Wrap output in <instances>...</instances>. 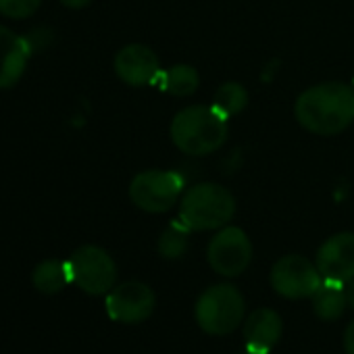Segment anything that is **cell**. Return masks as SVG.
Masks as SVG:
<instances>
[{
	"mask_svg": "<svg viewBox=\"0 0 354 354\" xmlns=\"http://www.w3.org/2000/svg\"><path fill=\"white\" fill-rule=\"evenodd\" d=\"M296 121L315 136H337L354 121V86L323 82L306 88L294 104Z\"/></svg>",
	"mask_w": 354,
	"mask_h": 354,
	"instance_id": "obj_1",
	"label": "cell"
},
{
	"mask_svg": "<svg viewBox=\"0 0 354 354\" xmlns=\"http://www.w3.org/2000/svg\"><path fill=\"white\" fill-rule=\"evenodd\" d=\"M173 144L190 156H207L219 150L227 136L230 125L213 104H190L182 109L169 127Z\"/></svg>",
	"mask_w": 354,
	"mask_h": 354,
	"instance_id": "obj_2",
	"label": "cell"
},
{
	"mask_svg": "<svg viewBox=\"0 0 354 354\" xmlns=\"http://www.w3.org/2000/svg\"><path fill=\"white\" fill-rule=\"evenodd\" d=\"M236 215V196L215 182L190 186L180 201V219L192 232H213L230 225Z\"/></svg>",
	"mask_w": 354,
	"mask_h": 354,
	"instance_id": "obj_3",
	"label": "cell"
},
{
	"mask_svg": "<svg viewBox=\"0 0 354 354\" xmlns=\"http://www.w3.org/2000/svg\"><path fill=\"white\" fill-rule=\"evenodd\" d=\"M194 317L205 333L227 335L244 323L246 300L236 286L215 283L198 296Z\"/></svg>",
	"mask_w": 354,
	"mask_h": 354,
	"instance_id": "obj_4",
	"label": "cell"
},
{
	"mask_svg": "<svg viewBox=\"0 0 354 354\" xmlns=\"http://www.w3.org/2000/svg\"><path fill=\"white\" fill-rule=\"evenodd\" d=\"M186 182L180 173L148 169L138 173L129 184V201L144 213H167L182 201Z\"/></svg>",
	"mask_w": 354,
	"mask_h": 354,
	"instance_id": "obj_5",
	"label": "cell"
},
{
	"mask_svg": "<svg viewBox=\"0 0 354 354\" xmlns=\"http://www.w3.org/2000/svg\"><path fill=\"white\" fill-rule=\"evenodd\" d=\"M71 281L90 296L109 294L117 286V265L113 257L94 244L80 246L67 261Z\"/></svg>",
	"mask_w": 354,
	"mask_h": 354,
	"instance_id": "obj_6",
	"label": "cell"
},
{
	"mask_svg": "<svg viewBox=\"0 0 354 354\" xmlns=\"http://www.w3.org/2000/svg\"><path fill=\"white\" fill-rule=\"evenodd\" d=\"M254 257V248L250 238L242 227L225 225L217 230V234L211 238L207 248V261L215 273L221 277H238L242 275Z\"/></svg>",
	"mask_w": 354,
	"mask_h": 354,
	"instance_id": "obj_7",
	"label": "cell"
},
{
	"mask_svg": "<svg viewBox=\"0 0 354 354\" xmlns=\"http://www.w3.org/2000/svg\"><path fill=\"white\" fill-rule=\"evenodd\" d=\"M271 288L275 294L288 300L310 298L317 288L323 283V275L317 269V263H310L300 254H286L275 261L269 275Z\"/></svg>",
	"mask_w": 354,
	"mask_h": 354,
	"instance_id": "obj_8",
	"label": "cell"
},
{
	"mask_svg": "<svg viewBox=\"0 0 354 354\" xmlns=\"http://www.w3.org/2000/svg\"><path fill=\"white\" fill-rule=\"evenodd\" d=\"M156 306V296L142 281H123L106 294V315L117 323H142Z\"/></svg>",
	"mask_w": 354,
	"mask_h": 354,
	"instance_id": "obj_9",
	"label": "cell"
},
{
	"mask_svg": "<svg viewBox=\"0 0 354 354\" xmlns=\"http://www.w3.org/2000/svg\"><path fill=\"white\" fill-rule=\"evenodd\" d=\"M117 77L133 88H144L150 84H156L162 67L156 57V53L144 44H127L123 46L113 61Z\"/></svg>",
	"mask_w": 354,
	"mask_h": 354,
	"instance_id": "obj_10",
	"label": "cell"
},
{
	"mask_svg": "<svg viewBox=\"0 0 354 354\" xmlns=\"http://www.w3.org/2000/svg\"><path fill=\"white\" fill-rule=\"evenodd\" d=\"M317 269L323 279L350 281L354 277V234L342 232L327 238L317 250Z\"/></svg>",
	"mask_w": 354,
	"mask_h": 354,
	"instance_id": "obj_11",
	"label": "cell"
},
{
	"mask_svg": "<svg viewBox=\"0 0 354 354\" xmlns=\"http://www.w3.org/2000/svg\"><path fill=\"white\" fill-rule=\"evenodd\" d=\"M32 46L28 38L0 26V90L13 88L26 73Z\"/></svg>",
	"mask_w": 354,
	"mask_h": 354,
	"instance_id": "obj_12",
	"label": "cell"
},
{
	"mask_svg": "<svg viewBox=\"0 0 354 354\" xmlns=\"http://www.w3.org/2000/svg\"><path fill=\"white\" fill-rule=\"evenodd\" d=\"M242 329L248 350L269 354L281 339L283 319L273 308H257L250 315H246Z\"/></svg>",
	"mask_w": 354,
	"mask_h": 354,
	"instance_id": "obj_13",
	"label": "cell"
},
{
	"mask_svg": "<svg viewBox=\"0 0 354 354\" xmlns=\"http://www.w3.org/2000/svg\"><path fill=\"white\" fill-rule=\"evenodd\" d=\"M310 302H313L315 315L321 321H337L348 306L346 288H344V283L323 279V283L310 296Z\"/></svg>",
	"mask_w": 354,
	"mask_h": 354,
	"instance_id": "obj_14",
	"label": "cell"
},
{
	"mask_svg": "<svg viewBox=\"0 0 354 354\" xmlns=\"http://www.w3.org/2000/svg\"><path fill=\"white\" fill-rule=\"evenodd\" d=\"M156 86L169 94V96H175V98H186V96H192L198 86H201V73L196 71V67L192 65H186V63H180V65H173L169 67L167 71L160 73Z\"/></svg>",
	"mask_w": 354,
	"mask_h": 354,
	"instance_id": "obj_15",
	"label": "cell"
},
{
	"mask_svg": "<svg viewBox=\"0 0 354 354\" xmlns=\"http://www.w3.org/2000/svg\"><path fill=\"white\" fill-rule=\"evenodd\" d=\"M69 281H71L69 265H67V261H59V259H46V261L38 263L32 273L34 288L48 296L59 294Z\"/></svg>",
	"mask_w": 354,
	"mask_h": 354,
	"instance_id": "obj_16",
	"label": "cell"
},
{
	"mask_svg": "<svg viewBox=\"0 0 354 354\" xmlns=\"http://www.w3.org/2000/svg\"><path fill=\"white\" fill-rule=\"evenodd\" d=\"M190 234L192 230L182 221V219H175L171 221L160 238H158V254L165 259V261H177V259H182L186 252H188V246H190Z\"/></svg>",
	"mask_w": 354,
	"mask_h": 354,
	"instance_id": "obj_17",
	"label": "cell"
},
{
	"mask_svg": "<svg viewBox=\"0 0 354 354\" xmlns=\"http://www.w3.org/2000/svg\"><path fill=\"white\" fill-rule=\"evenodd\" d=\"M248 90L240 82H225L213 96V106L227 119L240 115L248 106Z\"/></svg>",
	"mask_w": 354,
	"mask_h": 354,
	"instance_id": "obj_18",
	"label": "cell"
},
{
	"mask_svg": "<svg viewBox=\"0 0 354 354\" xmlns=\"http://www.w3.org/2000/svg\"><path fill=\"white\" fill-rule=\"evenodd\" d=\"M42 5V0H0V15L9 19H28Z\"/></svg>",
	"mask_w": 354,
	"mask_h": 354,
	"instance_id": "obj_19",
	"label": "cell"
},
{
	"mask_svg": "<svg viewBox=\"0 0 354 354\" xmlns=\"http://www.w3.org/2000/svg\"><path fill=\"white\" fill-rule=\"evenodd\" d=\"M344 350L346 354H354V321H350L344 331Z\"/></svg>",
	"mask_w": 354,
	"mask_h": 354,
	"instance_id": "obj_20",
	"label": "cell"
},
{
	"mask_svg": "<svg viewBox=\"0 0 354 354\" xmlns=\"http://www.w3.org/2000/svg\"><path fill=\"white\" fill-rule=\"evenodd\" d=\"M92 3V0H61V5H65L67 9H84Z\"/></svg>",
	"mask_w": 354,
	"mask_h": 354,
	"instance_id": "obj_21",
	"label": "cell"
},
{
	"mask_svg": "<svg viewBox=\"0 0 354 354\" xmlns=\"http://www.w3.org/2000/svg\"><path fill=\"white\" fill-rule=\"evenodd\" d=\"M344 288H346V298H348V306L354 310V277L350 279V281H346L344 283Z\"/></svg>",
	"mask_w": 354,
	"mask_h": 354,
	"instance_id": "obj_22",
	"label": "cell"
},
{
	"mask_svg": "<svg viewBox=\"0 0 354 354\" xmlns=\"http://www.w3.org/2000/svg\"><path fill=\"white\" fill-rule=\"evenodd\" d=\"M240 354H263V352H254V350H248V348H246V350L240 352Z\"/></svg>",
	"mask_w": 354,
	"mask_h": 354,
	"instance_id": "obj_23",
	"label": "cell"
}]
</instances>
